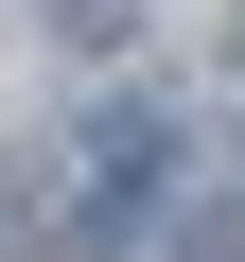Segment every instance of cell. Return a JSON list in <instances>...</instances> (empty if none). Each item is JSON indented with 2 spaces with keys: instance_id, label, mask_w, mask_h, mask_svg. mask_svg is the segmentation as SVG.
<instances>
[{
  "instance_id": "2",
  "label": "cell",
  "mask_w": 245,
  "mask_h": 262,
  "mask_svg": "<svg viewBox=\"0 0 245 262\" xmlns=\"http://www.w3.org/2000/svg\"><path fill=\"white\" fill-rule=\"evenodd\" d=\"M228 35H245V0H228Z\"/></svg>"
},
{
  "instance_id": "1",
  "label": "cell",
  "mask_w": 245,
  "mask_h": 262,
  "mask_svg": "<svg viewBox=\"0 0 245 262\" xmlns=\"http://www.w3.org/2000/svg\"><path fill=\"white\" fill-rule=\"evenodd\" d=\"M175 245H193V262H245V192H228V210H193Z\"/></svg>"
}]
</instances>
